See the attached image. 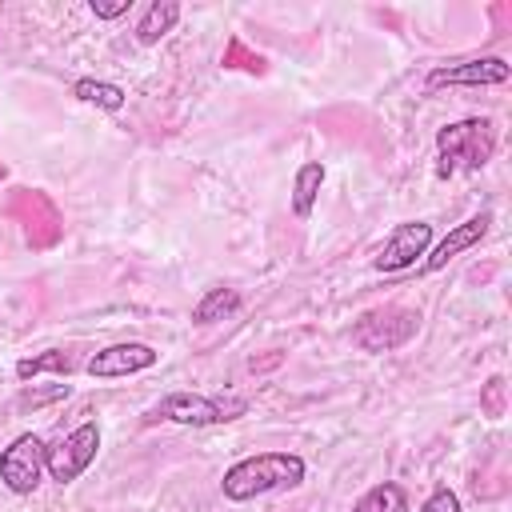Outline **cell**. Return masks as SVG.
<instances>
[{
  "instance_id": "6da1fadb",
  "label": "cell",
  "mask_w": 512,
  "mask_h": 512,
  "mask_svg": "<svg viewBox=\"0 0 512 512\" xmlns=\"http://www.w3.org/2000/svg\"><path fill=\"white\" fill-rule=\"evenodd\" d=\"M304 480V460L296 452H260L248 456L240 464H232L220 480L228 500H252L264 492H280V488H296Z\"/></svg>"
},
{
  "instance_id": "7a4b0ae2",
  "label": "cell",
  "mask_w": 512,
  "mask_h": 512,
  "mask_svg": "<svg viewBox=\"0 0 512 512\" xmlns=\"http://www.w3.org/2000/svg\"><path fill=\"white\" fill-rule=\"evenodd\" d=\"M496 152V124L488 116H468L456 124H444L436 132V176H452V172H480Z\"/></svg>"
},
{
  "instance_id": "3957f363",
  "label": "cell",
  "mask_w": 512,
  "mask_h": 512,
  "mask_svg": "<svg viewBox=\"0 0 512 512\" xmlns=\"http://www.w3.org/2000/svg\"><path fill=\"white\" fill-rule=\"evenodd\" d=\"M248 412L244 396H196V392H168L160 404H152L144 412L148 424L156 420H172V424H192V428H208V424H224Z\"/></svg>"
},
{
  "instance_id": "277c9868",
  "label": "cell",
  "mask_w": 512,
  "mask_h": 512,
  "mask_svg": "<svg viewBox=\"0 0 512 512\" xmlns=\"http://www.w3.org/2000/svg\"><path fill=\"white\" fill-rule=\"evenodd\" d=\"M420 328V312L412 308H400V304H384V308H372L356 320L352 328V344L360 352H392L400 344H408Z\"/></svg>"
},
{
  "instance_id": "5b68a950",
  "label": "cell",
  "mask_w": 512,
  "mask_h": 512,
  "mask_svg": "<svg viewBox=\"0 0 512 512\" xmlns=\"http://www.w3.org/2000/svg\"><path fill=\"white\" fill-rule=\"evenodd\" d=\"M100 452V428L96 420H84L80 428H72L68 436H60L48 452H44V472L56 480V484H72Z\"/></svg>"
},
{
  "instance_id": "8992f818",
  "label": "cell",
  "mask_w": 512,
  "mask_h": 512,
  "mask_svg": "<svg viewBox=\"0 0 512 512\" xmlns=\"http://www.w3.org/2000/svg\"><path fill=\"white\" fill-rule=\"evenodd\" d=\"M44 440L36 432H20L4 452H0V480L8 492L16 496H28L40 488L44 480Z\"/></svg>"
},
{
  "instance_id": "52a82bcc",
  "label": "cell",
  "mask_w": 512,
  "mask_h": 512,
  "mask_svg": "<svg viewBox=\"0 0 512 512\" xmlns=\"http://www.w3.org/2000/svg\"><path fill=\"white\" fill-rule=\"evenodd\" d=\"M428 244H432V224H428V220H408V224H400V228L380 244V252L372 256V268H376V272L412 268L416 256H428Z\"/></svg>"
},
{
  "instance_id": "ba28073f",
  "label": "cell",
  "mask_w": 512,
  "mask_h": 512,
  "mask_svg": "<svg viewBox=\"0 0 512 512\" xmlns=\"http://www.w3.org/2000/svg\"><path fill=\"white\" fill-rule=\"evenodd\" d=\"M512 68L508 60L500 56H476V60H464V64H444V68H432L428 72V88H484V84H508Z\"/></svg>"
},
{
  "instance_id": "9c48e42d",
  "label": "cell",
  "mask_w": 512,
  "mask_h": 512,
  "mask_svg": "<svg viewBox=\"0 0 512 512\" xmlns=\"http://www.w3.org/2000/svg\"><path fill=\"white\" fill-rule=\"evenodd\" d=\"M156 364V352L148 344H112V348H100L84 360V372L96 376V380H116V376H132V372H144Z\"/></svg>"
},
{
  "instance_id": "30bf717a",
  "label": "cell",
  "mask_w": 512,
  "mask_h": 512,
  "mask_svg": "<svg viewBox=\"0 0 512 512\" xmlns=\"http://www.w3.org/2000/svg\"><path fill=\"white\" fill-rule=\"evenodd\" d=\"M488 228H492V212H480V216H468L464 224H456L432 252H428V260H424V272H440L452 256H460V252H468V248H476L484 236H488Z\"/></svg>"
},
{
  "instance_id": "8fae6325",
  "label": "cell",
  "mask_w": 512,
  "mask_h": 512,
  "mask_svg": "<svg viewBox=\"0 0 512 512\" xmlns=\"http://www.w3.org/2000/svg\"><path fill=\"white\" fill-rule=\"evenodd\" d=\"M176 20H180V4H176V0H152V4L144 8L140 24H136V40H140V44H160V40L176 28Z\"/></svg>"
},
{
  "instance_id": "7c38bea8",
  "label": "cell",
  "mask_w": 512,
  "mask_h": 512,
  "mask_svg": "<svg viewBox=\"0 0 512 512\" xmlns=\"http://www.w3.org/2000/svg\"><path fill=\"white\" fill-rule=\"evenodd\" d=\"M320 184H324V164L320 160H308L300 172H296V184H292V212L300 220L312 216V204L320 196Z\"/></svg>"
},
{
  "instance_id": "4fadbf2b",
  "label": "cell",
  "mask_w": 512,
  "mask_h": 512,
  "mask_svg": "<svg viewBox=\"0 0 512 512\" xmlns=\"http://www.w3.org/2000/svg\"><path fill=\"white\" fill-rule=\"evenodd\" d=\"M352 512H408V496H404L400 484L380 480V484H372V488L352 504Z\"/></svg>"
},
{
  "instance_id": "5bb4252c",
  "label": "cell",
  "mask_w": 512,
  "mask_h": 512,
  "mask_svg": "<svg viewBox=\"0 0 512 512\" xmlns=\"http://www.w3.org/2000/svg\"><path fill=\"white\" fill-rule=\"evenodd\" d=\"M240 308V292L236 288H212L196 308H192V320L196 324H216L224 316H232Z\"/></svg>"
},
{
  "instance_id": "9a60e30c",
  "label": "cell",
  "mask_w": 512,
  "mask_h": 512,
  "mask_svg": "<svg viewBox=\"0 0 512 512\" xmlns=\"http://www.w3.org/2000/svg\"><path fill=\"white\" fill-rule=\"evenodd\" d=\"M72 96H80L88 104H100L108 112H120L124 108V88L120 84H108V80H76L72 84Z\"/></svg>"
},
{
  "instance_id": "2e32d148",
  "label": "cell",
  "mask_w": 512,
  "mask_h": 512,
  "mask_svg": "<svg viewBox=\"0 0 512 512\" xmlns=\"http://www.w3.org/2000/svg\"><path fill=\"white\" fill-rule=\"evenodd\" d=\"M72 368H76L72 356L60 352V348H52V352H40V356H24V360L16 364V376H20V380H28V376H36V372H60V376H68Z\"/></svg>"
},
{
  "instance_id": "e0dca14e",
  "label": "cell",
  "mask_w": 512,
  "mask_h": 512,
  "mask_svg": "<svg viewBox=\"0 0 512 512\" xmlns=\"http://www.w3.org/2000/svg\"><path fill=\"white\" fill-rule=\"evenodd\" d=\"M420 512H460V496H456L452 488H444V484H440V488L420 504Z\"/></svg>"
},
{
  "instance_id": "ac0fdd59",
  "label": "cell",
  "mask_w": 512,
  "mask_h": 512,
  "mask_svg": "<svg viewBox=\"0 0 512 512\" xmlns=\"http://www.w3.org/2000/svg\"><path fill=\"white\" fill-rule=\"evenodd\" d=\"M88 8H92L96 20H116V16H124L132 8V0H92Z\"/></svg>"
}]
</instances>
